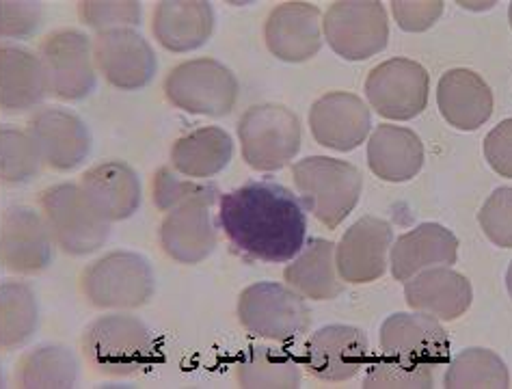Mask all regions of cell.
Listing matches in <instances>:
<instances>
[{
	"label": "cell",
	"mask_w": 512,
	"mask_h": 389,
	"mask_svg": "<svg viewBox=\"0 0 512 389\" xmlns=\"http://www.w3.org/2000/svg\"><path fill=\"white\" fill-rule=\"evenodd\" d=\"M219 223L240 253L268 264L290 262L305 245L301 199L275 182H249L221 195Z\"/></svg>",
	"instance_id": "cell-1"
},
{
	"label": "cell",
	"mask_w": 512,
	"mask_h": 389,
	"mask_svg": "<svg viewBox=\"0 0 512 389\" xmlns=\"http://www.w3.org/2000/svg\"><path fill=\"white\" fill-rule=\"evenodd\" d=\"M292 176L303 208L329 230H335L359 204L363 176L346 160L307 156L292 167Z\"/></svg>",
	"instance_id": "cell-2"
},
{
	"label": "cell",
	"mask_w": 512,
	"mask_h": 389,
	"mask_svg": "<svg viewBox=\"0 0 512 389\" xmlns=\"http://www.w3.org/2000/svg\"><path fill=\"white\" fill-rule=\"evenodd\" d=\"M89 364L111 377L143 372L154 359V338L139 318L109 314L91 323L83 335Z\"/></svg>",
	"instance_id": "cell-3"
},
{
	"label": "cell",
	"mask_w": 512,
	"mask_h": 389,
	"mask_svg": "<svg viewBox=\"0 0 512 389\" xmlns=\"http://www.w3.org/2000/svg\"><path fill=\"white\" fill-rule=\"evenodd\" d=\"M39 204L52 240L70 256H89L111 234V223L93 208L80 184L50 186Z\"/></svg>",
	"instance_id": "cell-4"
},
{
	"label": "cell",
	"mask_w": 512,
	"mask_h": 389,
	"mask_svg": "<svg viewBox=\"0 0 512 389\" xmlns=\"http://www.w3.org/2000/svg\"><path fill=\"white\" fill-rule=\"evenodd\" d=\"M238 139L251 169L279 171L301 150V122L281 104L251 106L238 122Z\"/></svg>",
	"instance_id": "cell-5"
},
{
	"label": "cell",
	"mask_w": 512,
	"mask_h": 389,
	"mask_svg": "<svg viewBox=\"0 0 512 389\" xmlns=\"http://www.w3.org/2000/svg\"><path fill=\"white\" fill-rule=\"evenodd\" d=\"M238 91L234 72L217 59L184 61L165 78L167 100L188 115H229L238 102Z\"/></svg>",
	"instance_id": "cell-6"
},
{
	"label": "cell",
	"mask_w": 512,
	"mask_h": 389,
	"mask_svg": "<svg viewBox=\"0 0 512 389\" xmlns=\"http://www.w3.org/2000/svg\"><path fill=\"white\" fill-rule=\"evenodd\" d=\"M156 277L141 253L113 251L87 266L83 292L100 310H132L152 299Z\"/></svg>",
	"instance_id": "cell-7"
},
{
	"label": "cell",
	"mask_w": 512,
	"mask_h": 389,
	"mask_svg": "<svg viewBox=\"0 0 512 389\" xmlns=\"http://www.w3.org/2000/svg\"><path fill=\"white\" fill-rule=\"evenodd\" d=\"M238 320L249 333L271 342H290L312 325V314L299 292L275 281H260L240 292Z\"/></svg>",
	"instance_id": "cell-8"
},
{
	"label": "cell",
	"mask_w": 512,
	"mask_h": 389,
	"mask_svg": "<svg viewBox=\"0 0 512 389\" xmlns=\"http://www.w3.org/2000/svg\"><path fill=\"white\" fill-rule=\"evenodd\" d=\"M322 35L335 55L366 61L387 46V11L376 0H340L322 16Z\"/></svg>",
	"instance_id": "cell-9"
},
{
	"label": "cell",
	"mask_w": 512,
	"mask_h": 389,
	"mask_svg": "<svg viewBox=\"0 0 512 389\" xmlns=\"http://www.w3.org/2000/svg\"><path fill=\"white\" fill-rule=\"evenodd\" d=\"M48 93L61 100H83L96 89V63L91 39L67 29L48 35L39 48Z\"/></svg>",
	"instance_id": "cell-10"
},
{
	"label": "cell",
	"mask_w": 512,
	"mask_h": 389,
	"mask_svg": "<svg viewBox=\"0 0 512 389\" xmlns=\"http://www.w3.org/2000/svg\"><path fill=\"white\" fill-rule=\"evenodd\" d=\"M430 76L411 59H389L376 65L366 80V96L372 109L385 119L409 122L428 104Z\"/></svg>",
	"instance_id": "cell-11"
},
{
	"label": "cell",
	"mask_w": 512,
	"mask_h": 389,
	"mask_svg": "<svg viewBox=\"0 0 512 389\" xmlns=\"http://www.w3.org/2000/svg\"><path fill=\"white\" fill-rule=\"evenodd\" d=\"M96 70L121 91H139L152 83L156 55L147 39L134 29L102 31L91 42Z\"/></svg>",
	"instance_id": "cell-12"
},
{
	"label": "cell",
	"mask_w": 512,
	"mask_h": 389,
	"mask_svg": "<svg viewBox=\"0 0 512 389\" xmlns=\"http://www.w3.org/2000/svg\"><path fill=\"white\" fill-rule=\"evenodd\" d=\"M29 137L42 163L57 171H72L85 163L91 150L87 124L76 113L61 106L37 111L29 119Z\"/></svg>",
	"instance_id": "cell-13"
},
{
	"label": "cell",
	"mask_w": 512,
	"mask_h": 389,
	"mask_svg": "<svg viewBox=\"0 0 512 389\" xmlns=\"http://www.w3.org/2000/svg\"><path fill=\"white\" fill-rule=\"evenodd\" d=\"M370 344L366 333L350 325H329L307 340L303 361L316 379L325 383L350 381L366 366Z\"/></svg>",
	"instance_id": "cell-14"
},
{
	"label": "cell",
	"mask_w": 512,
	"mask_h": 389,
	"mask_svg": "<svg viewBox=\"0 0 512 389\" xmlns=\"http://www.w3.org/2000/svg\"><path fill=\"white\" fill-rule=\"evenodd\" d=\"M394 245L392 225L376 217H361L344 232L335 247V264L346 284H370L387 271Z\"/></svg>",
	"instance_id": "cell-15"
},
{
	"label": "cell",
	"mask_w": 512,
	"mask_h": 389,
	"mask_svg": "<svg viewBox=\"0 0 512 389\" xmlns=\"http://www.w3.org/2000/svg\"><path fill=\"white\" fill-rule=\"evenodd\" d=\"M372 128L368 104L355 93L333 91L318 98L309 109V130L318 145L335 152H353Z\"/></svg>",
	"instance_id": "cell-16"
},
{
	"label": "cell",
	"mask_w": 512,
	"mask_h": 389,
	"mask_svg": "<svg viewBox=\"0 0 512 389\" xmlns=\"http://www.w3.org/2000/svg\"><path fill=\"white\" fill-rule=\"evenodd\" d=\"M264 39L271 55L286 63L314 59L325 35H322V11L309 3H284L271 11L264 26Z\"/></svg>",
	"instance_id": "cell-17"
},
{
	"label": "cell",
	"mask_w": 512,
	"mask_h": 389,
	"mask_svg": "<svg viewBox=\"0 0 512 389\" xmlns=\"http://www.w3.org/2000/svg\"><path fill=\"white\" fill-rule=\"evenodd\" d=\"M52 240L44 217L24 206L9 208L0 221V260L16 273H37L52 260Z\"/></svg>",
	"instance_id": "cell-18"
},
{
	"label": "cell",
	"mask_w": 512,
	"mask_h": 389,
	"mask_svg": "<svg viewBox=\"0 0 512 389\" xmlns=\"http://www.w3.org/2000/svg\"><path fill=\"white\" fill-rule=\"evenodd\" d=\"M381 348L387 355L439 366L450 357V338L433 316L394 314L381 327Z\"/></svg>",
	"instance_id": "cell-19"
},
{
	"label": "cell",
	"mask_w": 512,
	"mask_h": 389,
	"mask_svg": "<svg viewBox=\"0 0 512 389\" xmlns=\"http://www.w3.org/2000/svg\"><path fill=\"white\" fill-rule=\"evenodd\" d=\"M404 299L413 312L450 323L469 310L474 290L465 275L452 271L450 266H435L407 281Z\"/></svg>",
	"instance_id": "cell-20"
},
{
	"label": "cell",
	"mask_w": 512,
	"mask_h": 389,
	"mask_svg": "<svg viewBox=\"0 0 512 389\" xmlns=\"http://www.w3.org/2000/svg\"><path fill=\"white\" fill-rule=\"evenodd\" d=\"M80 189L109 223L130 219L141 206L139 173L124 160H106L87 169Z\"/></svg>",
	"instance_id": "cell-21"
},
{
	"label": "cell",
	"mask_w": 512,
	"mask_h": 389,
	"mask_svg": "<svg viewBox=\"0 0 512 389\" xmlns=\"http://www.w3.org/2000/svg\"><path fill=\"white\" fill-rule=\"evenodd\" d=\"M458 256L456 236L439 223H422L402 234L389 251V266L398 281H409L415 275L435 266H452Z\"/></svg>",
	"instance_id": "cell-22"
},
{
	"label": "cell",
	"mask_w": 512,
	"mask_h": 389,
	"mask_svg": "<svg viewBox=\"0 0 512 389\" xmlns=\"http://www.w3.org/2000/svg\"><path fill=\"white\" fill-rule=\"evenodd\" d=\"M441 117L463 132H474L489 122L493 113V91L476 72L458 67L441 76L437 85Z\"/></svg>",
	"instance_id": "cell-23"
},
{
	"label": "cell",
	"mask_w": 512,
	"mask_h": 389,
	"mask_svg": "<svg viewBox=\"0 0 512 389\" xmlns=\"http://www.w3.org/2000/svg\"><path fill=\"white\" fill-rule=\"evenodd\" d=\"M160 247L180 264H199L217 247V225L208 204H186L167 212L160 225Z\"/></svg>",
	"instance_id": "cell-24"
},
{
	"label": "cell",
	"mask_w": 512,
	"mask_h": 389,
	"mask_svg": "<svg viewBox=\"0 0 512 389\" xmlns=\"http://www.w3.org/2000/svg\"><path fill=\"white\" fill-rule=\"evenodd\" d=\"M214 31V11L201 0H165L152 16L156 42L171 52H191L204 44Z\"/></svg>",
	"instance_id": "cell-25"
},
{
	"label": "cell",
	"mask_w": 512,
	"mask_h": 389,
	"mask_svg": "<svg viewBox=\"0 0 512 389\" xmlns=\"http://www.w3.org/2000/svg\"><path fill=\"white\" fill-rule=\"evenodd\" d=\"M368 165L385 182H409L424 165L422 139L409 128L381 124L368 143Z\"/></svg>",
	"instance_id": "cell-26"
},
{
	"label": "cell",
	"mask_w": 512,
	"mask_h": 389,
	"mask_svg": "<svg viewBox=\"0 0 512 389\" xmlns=\"http://www.w3.org/2000/svg\"><path fill=\"white\" fill-rule=\"evenodd\" d=\"M286 266V284L303 299L331 301L342 292V277L335 264V245L325 238H312Z\"/></svg>",
	"instance_id": "cell-27"
},
{
	"label": "cell",
	"mask_w": 512,
	"mask_h": 389,
	"mask_svg": "<svg viewBox=\"0 0 512 389\" xmlns=\"http://www.w3.org/2000/svg\"><path fill=\"white\" fill-rule=\"evenodd\" d=\"M46 96L48 83L39 57L20 46L0 48V109L22 113Z\"/></svg>",
	"instance_id": "cell-28"
},
{
	"label": "cell",
	"mask_w": 512,
	"mask_h": 389,
	"mask_svg": "<svg viewBox=\"0 0 512 389\" xmlns=\"http://www.w3.org/2000/svg\"><path fill=\"white\" fill-rule=\"evenodd\" d=\"M234 156V141L219 126L197 128L171 147V167L184 178L208 180L221 173Z\"/></svg>",
	"instance_id": "cell-29"
},
{
	"label": "cell",
	"mask_w": 512,
	"mask_h": 389,
	"mask_svg": "<svg viewBox=\"0 0 512 389\" xmlns=\"http://www.w3.org/2000/svg\"><path fill=\"white\" fill-rule=\"evenodd\" d=\"M240 387H299L301 366L284 348L251 346L236 364Z\"/></svg>",
	"instance_id": "cell-30"
},
{
	"label": "cell",
	"mask_w": 512,
	"mask_h": 389,
	"mask_svg": "<svg viewBox=\"0 0 512 389\" xmlns=\"http://www.w3.org/2000/svg\"><path fill=\"white\" fill-rule=\"evenodd\" d=\"M443 383L450 389H471V387H495L504 389L510 385V374L500 355H495L489 348H469L458 355Z\"/></svg>",
	"instance_id": "cell-31"
},
{
	"label": "cell",
	"mask_w": 512,
	"mask_h": 389,
	"mask_svg": "<svg viewBox=\"0 0 512 389\" xmlns=\"http://www.w3.org/2000/svg\"><path fill=\"white\" fill-rule=\"evenodd\" d=\"M37 325L35 294L22 284L0 288V346H20Z\"/></svg>",
	"instance_id": "cell-32"
},
{
	"label": "cell",
	"mask_w": 512,
	"mask_h": 389,
	"mask_svg": "<svg viewBox=\"0 0 512 389\" xmlns=\"http://www.w3.org/2000/svg\"><path fill=\"white\" fill-rule=\"evenodd\" d=\"M76 379V361L61 346H42L20 364L22 387H70Z\"/></svg>",
	"instance_id": "cell-33"
},
{
	"label": "cell",
	"mask_w": 512,
	"mask_h": 389,
	"mask_svg": "<svg viewBox=\"0 0 512 389\" xmlns=\"http://www.w3.org/2000/svg\"><path fill=\"white\" fill-rule=\"evenodd\" d=\"M152 197L158 210L171 212L186 204H208L212 206L219 197V189L214 184L184 178L178 171L160 169L152 184Z\"/></svg>",
	"instance_id": "cell-34"
},
{
	"label": "cell",
	"mask_w": 512,
	"mask_h": 389,
	"mask_svg": "<svg viewBox=\"0 0 512 389\" xmlns=\"http://www.w3.org/2000/svg\"><path fill=\"white\" fill-rule=\"evenodd\" d=\"M435 374L433 366L422 364V361H411L396 355L376 357L366 377H363V387L368 389H387V387H433Z\"/></svg>",
	"instance_id": "cell-35"
},
{
	"label": "cell",
	"mask_w": 512,
	"mask_h": 389,
	"mask_svg": "<svg viewBox=\"0 0 512 389\" xmlns=\"http://www.w3.org/2000/svg\"><path fill=\"white\" fill-rule=\"evenodd\" d=\"M42 165L29 132L0 128V180L9 184L29 182Z\"/></svg>",
	"instance_id": "cell-36"
},
{
	"label": "cell",
	"mask_w": 512,
	"mask_h": 389,
	"mask_svg": "<svg viewBox=\"0 0 512 389\" xmlns=\"http://www.w3.org/2000/svg\"><path fill=\"white\" fill-rule=\"evenodd\" d=\"M478 223L493 245L512 249V189H497L478 212Z\"/></svg>",
	"instance_id": "cell-37"
},
{
	"label": "cell",
	"mask_w": 512,
	"mask_h": 389,
	"mask_svg": "<svg viewBox=\"0 0 512 389\" xmlns=\"http://www.w3.org/2000/svg\"><path fill=\"white\" fill-rule=\"evenodd\" d=\"M78 13H80V20L102 33L111 29H130V24L139 22L141 5L139 3H78Z\"/></svg>",
	"instance_id": "cell-38"
},
{
	"label": "cell",
	"mask_w": 512,
	"mask_h": 389,
	"mask_svg": "<svg viewBox=\"0 0 512 389\" xmlns=\"http://www.w3.org/2000/svg\"><path fill=\"white\" fill-rule=\"evenodd\" d=\"M441 0H422V3H409V0H394L392 11L398 26L407 33H422L435 26L443 13Z\"/></svg>",
	"instance_id": "cell-39"
},
{
	"label": "cell",
	"mask_w": 512,
	"mask_h": 389,
	"mask_svg": "<svg viewBox=\"0 0 512 389\" xmlns=\"http://www.w3.org/2000/svg\"><path fill=\"white\" fill-rule=\"evenodd\" d=\"M484 156L495 173L512 180V119H504L484 139Z\"/></svg>",
	"instance_id": "cell-40"
},
{
	"label": "cell",
	"mask_w": 512,
	"mask_h": 389,
	"mask_svg": "<svg viewBox=\"0 0 512 389\" xmlns=\"http://www.w3.org/2000/svg\"><path fill=\"white\" fill-rule=\"evenodd\" d=\"M39 18L35 3H0V35H29L39 26Z\"/></svg>",
	"instance_id": "cell-41"
},
{
	"label": "cell",
	"mask_w": 512,
	"mask_h": 389,
	"mask_svg": "<svg viewBox=\"0 0 512 389\" xmlns=\"http://www.w3.org/2000/svg\"><path fill=\"white\" fill-rule=\"evenodd\" d=\"M506 286H508V292H510V297H512V264H510L508 275H506Z\"/></svg>",
	"instance_id": "cell-42"
},
{
	"label": "cell",
	"mask_w": 512,
	"mask_h": 389,
	"mask_svg": "<svg viewBox=\"0 0 512 389\" xmlns=\"http://www.w3.org/2000/svg\"><path fill=\"white\" fill-rule=\"evenodd\" d=\"M510 20H512V7H510Z\"/></svg>",
	"instance_id": "cell-43"
}]
</instances>
